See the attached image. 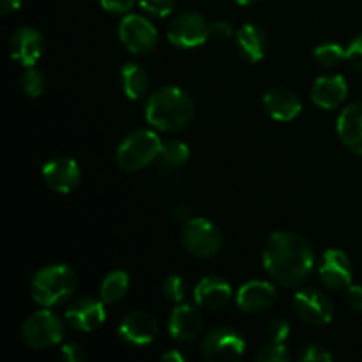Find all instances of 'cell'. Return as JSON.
<instances>
[{
    "mask_svg": "<svg viewBox=\"0 0 362 362\" xmlns=\"http://www.w3.org/2000/svg\"><path fill=\"white\" fill-rule=\"evenodd\" d=\"M313 251L300 235L292 232H274L264 250V267L276 283L297 286L313 269Z\"/></svg>",
    "mask_w": 362,
    "mask_h": 362,
    "instance_id": "6da1fadb",
    "label": "cell"
},
{
    "mask_svg": "<svg viewBox=\"0 0 362 362\" xmlns=\"http://www.w3.org/2000/svg\"><path fill=\"white\" fill-rule=\"evenodd\" d=\"M194 103L179 87H163L148 98L145 106L147 122L158 131H180L193 120Z\"/></svg>",
    "mask_w": 362,
    "mask_h": 362,
    "instance_id": "7a4b0ae2",
    "label": "cell"
},
{
    "mask_svg": "<svg viewBox=\"0 0 362 362\" xmlns=\"http://www.w3.org/2000/svg\"><path fill=\"white\" fill-rule=\"evenodd\" d=\"M76 286L78 278L73 269L64 264L48 265L32 278V299L42 308L59 306L76 292Z\"/></svg>",
    "mask_w": 362,
    "mask_h": 362,
    "instance_id": "3957f363",
    "label": "cell"
},
{
    "mask_svg": "<svg viewBox=\"0 0 362 362\" xmlns=\"http://www.w3.org/2000/svg\"><path fill=\"white\" fill-rule=\"evenodd\" d=\"M163 141L151 129H136L124 138L117 148V165L126 172H136L159 158Z\"/></svg>",
    "mask_w": 362,
    "mask_h": 362,
    "instance_id": "277c9868",
    "label": "cell"
},
{
    "mask_svg": "<svg viewBox=\"0 0 362 362\" xmlns=\"http://www.w3.org/2000/svg\"><path fill=\"white\" fill-rule=\"evenodd\" d=\"M182 244L193 257L212 258L221 251V230L205 218H191L182 228Z\"/></svg>",
    "mask_w": 362,
    "mask_h": 362,
    "instance_id": "5b68a950",
    "label": "cell"
},
{
    "mask_svg": "<svg viewBox=\"0 0 362 362\" xmlns=\"http://www.w3.org/2000/svg\"><path fill=\"white\" fill-rule=\"evenodd\" d=\"M64 334H66V327H64L62 320L48 310L32 315L21 329L23 341L35 350L55 346L57 343L62 341Z\"/></svg>",
    "mask_w": 362,
    "mask_h": 362,
    "instance_id": "8992f818",
    "label": "cell"
},
{
    "mask_svg": "<svg viewBox=\"0 0 362 362\" xmlns=\"http://www.w3.org/2000/svg\"><path fill=\"white\" fill-rule=\"evenodd\" d=\"M211 37V25L202 14L182 13L172 20L168 39L177 48H197Z\"/></svg>",
    "mask_w": 362,
    "mask_h": 362,
    "instance_id": "52a82bcc",
    "label": "cell"
},
{
    "mask_svg": "<svg viewBox=\"0 0 362 362\" xmlns=\"http://www.w3.org/2000/svg\"><path fill=\"white\" fill-rule=\"evenodd\" d=\"M119 37L131 53H151L158 45V30L147 18L127 14L120 21Z\"/></svg>",
    "mask_w": 362,
    "mask_h": 362,
    "instance_id": "ba28073f",
    "label": "cell"
},
{
    "mask_svg": "<svg viewBox=\"0 0 362 362\" xmlns=\"http://www.w3.org/2000/svg\"><path fill=\"white\" fill-rule=\"evenodd\" d=\"M246 341L239 332L219 327L209 332L202 343V352L207 361H237L244 356Z\"/></svg>",
    "mask_w": 362,
    "mask_h": 362,
    "instance_id": "9c48e42d",
    "label": "cell"
},
{
    "mask_svg": "<svg viewBox=\"0 0 362 362\" xmlns=\"http://www.w3.org/2000/svg\"><path fill=\"white\" fill-rule=\"evenodd\" d=\"M297 317L310 325H327L334 317V308L329 297L315 288L300 290L293 297Z\"/></svg>",
    "mask_w": 362,
    "mask_h": 362,
    "instance_id": "30bf717a",
    "label": "cell"
},
{
    "mask_svg": "<svg viewBox=\"0 0 362 362\" xmlns=\"http://www.w3.org/2000/svg\"><path fill=\"white\" fill-rule=\"evenodd\" d=\"M105 300H95L90 297L76 299L66 308V320L76 331L92 332L101 327L106 320Z\"/></svg>",
    "mask_w": 362,
    "mask_h": 362,
    "instance_id": "8fae6325",
    "label": "cell"
},
{
    "mask_svg": "<svg viewBox=\"0 0 362 362\" xmlns=\"http://www.w3.org/2000/svg\"><path fill=\"white\" fill-rule=\"evenodd\" d=\"M80 166L71 158L52 159L42 168V179L46 186L60 194H67L80 184Z\"/></svg>",
    "mask_w": 362,
    "mask_h": 362,
    "instance_id": "7c38bea8",
    "label": "cell"
},
{
    "mask_svg": "<svg viewBox=\"0 0 362 362\" xmlns=\"http://www.w3.org/2000/svg\"><path fill=\"white\" fill-rule=\"evenodd\" d=\"M320 279L329 290H346L352 285V264L341 250H329L324 255Z\"/></svg>",
    "mask_w": 362,
    "mask_h": 362,
    "instance_id": "4fadbf2b",
    "label": "cell"
},
{
    "mask_svg": "<svg viewBox=\"0 0 362 362\" xmlns=\"http://www.w3.org/2000/svg\"><path fill=\"white\" fill-rule=\"evenodd\" d=\"M119 336L129 345H148L158 336V322L147 311H134L122 320Z\"/></svg>",
    "mask_w": 362,
    "mask_h": 362,
    "instance_id": "5bb4252c",
    "label": "cell"
},
{
    "mask_svg": "<svg viewBox=\"0 0 362 362\" xmlns=\"http://www.w3.org/2000/svg\"><path fill=\"white\" fill-rule=\"evenodd\" d=\"M42 48H45L42 35L39 34V30H35V28L21 27L11 35V57H13L14 60H18L20 64H23L25 67L34 66V64L41 59Z\"/></svg>",
    "mask_w": 362,
    "mask_h": 362,
    "instance_id": "9a60e30c",
    "label": "cell"
},
{
    "mask_svg": "<svg viewBox=\"0 0 362 362\" xmlns=\"http://www.w3.org/2000/svg\"><path fill=\"white\" fill-rule=\"evenodd\" d=\"M168 329L177 341H193L204 331V317L197 308L179 304L170 315Z\"/></svg>",
    "mask_w": 362,
    "mask_h": 362,
    "instance_id": "2e32d148",
    "label": "cell"
},
{
    "mask_svg": "<svg viewBox=\"0 0 362 362\" xmlns=\"http://www.w3.org/2000/svg\"><path fill=\"white\" fill-rule=\"evenodd\" d=\"M278 292L274 285L267 281H250L244 286H240L237 293V304L243 311L247 313H258L274 304Z\"/></svg>",
    "mask_w": 362,
    "mask_h": 362,
    "instance_id": "e0dca14e",
    "label": "cell"
},
{
    "mask_svg": "<svg viewBox=\"0 0 362 362\" xmlns=\"http://www.w3.org/2000/svg\"><path fill=\"white\" fill-rule=\"evenodd\" d=\"M349 94V85L345 78L336 74V76H320L313 83L311 88V99L317 106L324 110L338 108L345 101Z\"/></svg>",
    "mask_w": 362,
    "mask_h": 362,
    "instance_id": "ac0fdd59",
    "label": "cell"
},
{
    "mask_svg": "<svg viewBox=\"0 0 362 362\" xmlns=\"http://www.w3.org/2000/svg\"><path fill=\"white\" fill-rule=\"evenodd\" d=\"M336 129L343 145L362 156V103H354L343 110Z\"/></svg>",
    "mask_w": 362,
    "mask_h": 362,
    "instance_id": "d6986e66",
    "label": "cell"
},
{
    "mask_svg": "<svg viewBox=\"0 0 362 362\" xmlns=\"http://www.w3.org/2000/svg\"><path fill=\"white\" fill-rule=\"evenodd\" d=\"M264 108L269 115L279 122L293 120L300 113V99L288 88H272L264 95Z\"/></svg>",
    "mask_w": 362,
    "mask_h": 362,
    "instance_id": "ffe728a7",
    "label": "cell"
},
{
    "mask_svg": "<svg viewBox=\"0 0 362 362\" xmlns=\"http://www.w3.org/2000/svg\"><path fill=\"white\" fill-rule=\"evenodd\" d=\"M232 299V286L218 276H207L194 288V300L207 310H221Z\"/></svg>",
    "mask_w": 362,
    "mask_h": 362,
    "instance_id": "44dd1931",
    "label": "cell"
},
{
    "mask_svg": "<svg viewBox=\"0 0 362 362\" xmlns=\"http://www.w3.org/2000/svg\"><path fill=\"white\" fill-rule=\"evenodd\" d=\"M237 48L247 62H260L267 52V37L260 27L246 23L237 32Z\"/></svg>",
    "mask_w": 362,
    "mask_h": 362,
    "instance_id": "7402d4cb",
    "label": "cell"
},
{
    "mask_svg": "<svg viewBox=\"0 0 362 362\" xmlns=\"http://www.w3.org/2000/svg\"><path fill=\"white\" fill-rule=\"evenodd\" d=\"M120 83H122V90L127 98L133 99V101H140L147 94L151 80H148L147 71L141 66L126 64L122 67V73H120Z\"/></svg>",
    "mask_w": 362,
    "mask_h": 362,
    "instance_id": "603a6c76",
    "label": "cell"
},
{
    "mask_svg": "<svg viewBox=\"0 0 362 362\" xmlns=\"http://www.w3.org/2000/svg\"><path fill=\"white\" fill-rule=\"evenodd\" d=\"M129 288V276L124 271H113L103 279L101 283V299L106 304L119 303L126 296Z\"/></svg>",
    "mask_w": 362,
    "mask_h": 362,
    "instance_id": "cb8c5ba5",
    "label": "cell"
},
{
    "mask_svg": "<svg viewBox=\"0 0 362 362\" xmlns=\"http://www.w3.org/2000/svg\"><path fill=\"white\" fill-rule=\"evenodd\" d=\"M189 147L187 144L180 140H170L163 141L161 152H159V163H161L163 168L175 170L180 168L182 165H186L187 159H189Z\"/></svg>",
    "mask_w": 362,
    "mask_h": 362,
    "instance_id": "d4e9b609",
    "label": "cell"
},
{
    "mask_svg": "<svg viewBox=\"0 0 362 362\" xmlns=\"http://www.w3.org/2000/svg\"><path fill=\"white\" fill-rule=\"evenodd\" d=\"M20 85L28 98H39V95L45 92V76H42L41 71L35 69L34 66H28L25 67V71L21 73Z\"/></svg>",
    "mask_w": 362,
    "mask_h": 362,
    "instance_id": "484cf974",
    "label": "cell"
},
{
    "mask_svg": "<svg viewBox=\"0 0 362 362\" xmlns=\"http://www.w3.org/2000/svg\"><path fill=\"white\" fill-rule=\"evenodd\" d=\"M315 59L320 66L334 67L343 59H346V49L343 46L336 45V42H327V45H320L315 49Z\"/></svg>",
    "mask_w": 362,
    "mask_h": 362,
    "instance_id": "4316f807",
    "label": "cell"
},
{
    "mask_svg": "<svg viewBox=\"0 0 362 362\" xmlns=\"http://www.w3.org/2000/svg\"><path fill=\"white\" fill-rule=\"evenodd\" d=\"M163 296L168 300H172V303L180 304L184 300V297H186V283L182 281L180 276H168V278L163 281Z\"/></svg>",
    "mask_w": 362,
    "mask_h": 362,
    "instance_id": "83f0119b",
    "label": "cell"
},
{
    "mask_svg": "<svg viewBox=\"0 0 362 362\" xmlns=\"http://www.w3.org/2000/svg\"><path fill=\"white\" fill-rule=\"evenodd\" d=\"M257 361H260V362H286V361H290V354L283 343L272 341V345L264 346V349L257 354Z\"/></svg>",
    "mask_w": 362,
    "mask_h": 362,
    "instance_id": "f1b7e54d",
    "label": "cell"
},
{
    "mask_svg": "<svg viewBox=\"0 0 362 362\" xmlns=\"http://www.w3.org/2000/svg\"><path fill=\"white\" fill-rule=\"evenodd\" d=\"M141 9L156 18H165L172 13L175 0H138Z\"/></svg>",
    "mask_w": 362,
    "mask_h": 362,
    "instance_id": "f546056e",
    "label": "cell"
},
{
    "mask_svg": "<svg viewBox=\"0 0 362 362\" xmlns=\"http://www.w3.org/2000/svg\"><path fill=\"white\" fill-rule=\"evenodd\" d=\"M346 62L356 71H362V34L357 35L346 48Z\"/></svg>",
    "mask_w": 362,
    "mask_h": 362,
    "instance_id": "4dcf8cb0",
    "label": "cell"
},
{
    "mask_svg": "<svg viewBox=\"0 0 362 362\" xmlns=\"http://www.w3.org/2000/svg\"><path fill=\"white\" fill-rule=\"evenodd\" d=\"M299 359L303 362H331L332 356L327 352V350L322 349V346L313 345V346H306L304 352L299 356Z\"/></svg>",
    "mask_w": 362,
    "mask_h": 362,
    "instance_id": "1f68e13d",
    "label": "cell"
},
{
    "mask_svg": "<svg viewBox=\"0 0 362 362\" xmlns=\"http://www.w3.org/2000/svg\"><path fill=\"white\" fill-rule=\"evenodd\" d=\"M269 334L274 343H283L290 334V324L283 318H276L269 324Z\"/></svg>",
    "mask_w": 362,
    "mask_h": 362,
    "instance_id": "d6a6232c",
    "label": "cell"
},
{
    "mask_svg": "<svg viewBox=\"0 0 362 362\" xmlns=\"http://www.w3.org/2000/svg\"><path fill=\"white\" fill-rule=\"evenodd\" d=\"M99 2H101V6L105 7L108 13L124 14L134 6V2H136V0H99Z\"/></svg>",
    "mask_w": 362,
    "mask_h": 362,
    "instance_id": "836d02e7",
    "label": "cell"
},
{
    "mask_svg": "<svg viewBox=\"0 0 362 362\" xmlns=\"http://www.w3.org/2000/svg\"><path fill=\"white\" fill-rule=\"evenodd\" d=\"M62 357L67 362H81L87 359V354L76 343H67V345L62 346Z\"/></svg>",
    "mask_w": 362,
    "mask_h": 362,
    "instance_id": "e575fe53",
    "label": "cell"
},
{
    "mask_svg": "<svg viewBox=\"0 0 362 362\" xmlns=\"http://www.w3.org/2000/svg\"><path fill=\"white\" fill-rule=\"evenodd\" d=\"M211 35H214L216 39L223 41V39H228L233 35V27L230 21L219 20L214 25H211Z\"/></svg>",
    "mask_w": 362,
    "mask_h": 362,
    "instance_id": "d590c367",
    "label": "cell"
},
{
    "mask_svg": "<svg viewBox=\"0 0 362 362\" xmlns=\"http://www.w3.org/2000/svg\"><path fill=\"white\" fill-rule=\"evenodd\" d=\"M346 303L352 310L362 311V286L350 285L346 288Z\"/></svg>",
    "mask_w": 362,
    "mask_h": 362,
    "instance_id": "8d00e7d4",
    "label": "cell"
},
{
    "mask_svg": "<svg viewBox=\"0 0 362 362\" xmlns=\"http://www.w3.org/2000/svg\"><path fill=\"white\" fill-rule=\"evenodd\" d=\"M21 7V0H0V13L11 14L16 13Z\"/></svg>",
    "mask_w": 362,
    "mask_h": 362,
    "instance_id": "74e56055",
    "label": "cell"
},
{
    "mask_svg": "<svg viewBox=\"0 0 362 362\" xmlns=\"http://www.w3.org/2000/svg\"><path fill=\"white\" fill-rule=\"evenodd\" d=\"M173 214H175V218L180 219V221H189V219H191V212H189V209L186 207V205H179V207L175 209V212H173Z\"/></svg>",
    "mask_w": 362,
    "mask_h": 362,
    "instance_id": "f35d334b",
    "label": "cell"
},
{
    "mask_svg": "<svg viewBox=\"0 0 362 362\" xmlns=\"http://www.w3.org/2000/svg\"><path fill=\"white\" fill-rule=\"evenodd\" d=\"M161 359L163 361H170V362H184V361H186V357H184L180 352H177V350H172V352L163 354Z\"/></svg>",
    "mask_w": 362,
    "mask_h": 362,
    "instance_id": "ab89813d",
    "label": "cell"
},
{
    "mask_svg": "<svg viewBox=\"0 0 362 362\" xmlns=\"http://www.w3.org/2000/svg\"><path fill=\"white\" fill-rule=\"evenodd\" d=\"M232 2L237 4V6H253L258 0H232Z\"/></svg>",
    "mask_w": 362,
    "mask_h": 362,
    "instance_id": "60d3db41",
    "label": "cell"
}]
</instances>
